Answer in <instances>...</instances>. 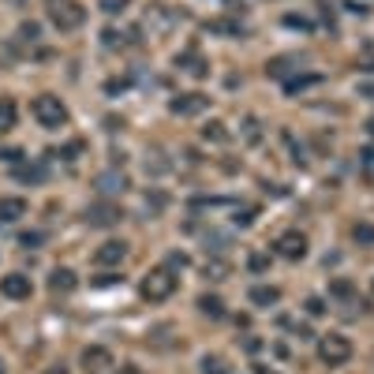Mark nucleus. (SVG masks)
I'll return each instance as SVG.
<instances>
[{
  "label": "nucleus",
  "instance_id": "25",
  "mask_svg": "<svg viewBox=\"0 0 374 374\" xmlns=\"http://www.w3.org/2000/svg\"><path fill=\"white\" fill-rule=\"evenodd\" d=\"M97 4H102V12H105V15H116V12H124L127 0H97Z\"/></svg>",
  "mask_w": 374,
  "mask_h": 374
},
{
  "label": "nucleus",
  "instance_id": "21",
  "mask_svg": "<svg viewBox=\"0 0 374 374\" xmlns=\"http://www.w3.org/2000/svg\"><path fill=\"white\" fill-rule=\"evenodd\" d=\"M97 187H102V191H124V187H127V180H124V176H116V172H109V176L97 180Z\"/></svg>",
  "mask_w": 374,
  "mask_h": 374
},
{
  "label": "nucleus",
  "instance_id": "13",
  "mask_svg": "<svg viewBox=\"0 0 374 374\" xmlns=\"http://www.w3.org/2000/svg\"><path fill=\"white\" fill-rule=\"evenodd\" d=\"M19 120V113H15V102L12 97H0V135H8Z\"/></svg>",
  "mask_w": 374,
  "mask_h": 374
},
{
  "label": "nucleus",
  "instance_id": "20",
  "mask_svg": "<svg viewBox=\"0 0 374 374\" xmlns=\"http://www.w3.org/2000/svg\"><path fill=\"white\" fill-rule=\"evenodd\" d=\"M315 83H322V75H299V79H288L285 90H288V94H296V90H307V86H315Z\"/></svg>",
  "mask_w": 374,
  "mask_h": 374
},
{
  "label": "nucleus",
  "instance_id": "19",
  "mask_svg": "<svg viewBox=\"0 0 374 374\" xmlns=\"http://www.w3.org/2000/svg\"><path fill=\"white\" fill-rule=\"evenodd\" d=\"M359 169H363V176L374 180V142L363 146V153H359Z\"/></svg>",
  "mask_w": 374,
  "mask_h": 374
},
{
  "label": "nucleus",
  "instance_id": "29",
  "mask_svg": "<svg viewBox=\"0 0 374 374\" xmlns=\"http://www.w3.org/2000/svg\"><path fill=\"white\" fill-rule=\"evenodd\" d=\"M0 158H4V161H12V165H15V161L23 158V150H4V153H0Z\"/></svg>",
  "mask_w": 374,
  "mask_h": 374
},
{
  "label": "nucleus",
  "instance_id": "9",
  "mask_svg": "<svg viewBox=\"0 0 374 374\" xmlns=\"http://www.w3.org/2000/svg\"><path fill=\"white\" fill-rule=\"evenodd\" d=\"M206 105H209V97H206V94H180L169 109H172L176 116H198Z\"/></svg>",
  "mask_w": 374,
  "mask_h": 374
},
{
  "label": "nucleus",
  "instance_id": "32",
  "mask_svg": "<svg viewBox=\"0 0 374 374\" xmlns=\"http://www.w3.org/2000/svg\"><path fill=\"white\" fill-rule=\"evenodd\" d=\"M120 374H139V367H124Z\"/></svg>",
  "mask_w": 374,
  "mask_h": 374
},
{
  "label": "nucleus",
  "instance_id": "28",
  "mask_svg": "<svg viewBox=\"0 0 374 374\" xmlns=\"http://www.w3.org/2000/svg\"><path fill=\"white\" fill-rule=\"evenodd\" d=\"M184 266H187V254L172 251V254H169V270H184Z\"/></svg>",
  "mask_w": 374,
  "mask_h": 374
},
{
  "label": "nucleus",
  "instance_id": "5",
  "mask_svg": "<svg viewBox=\"0 0 374 374\" xmlns=\"http://www.w3.org/2000/svg\"><path fill=\"white\" fill-rule=\"evenodd\" d=\"M273 251L288 262H299L307 254V236L303 232H281L277 240H273Z\"/></svg>",
  "mask_w": 374,
  "mask_h": 374
},
{
  "label": "nucleus",
  "instance_id": "4",
  "mask_svg": "<svg viewBox=\"0 0 374 374\" xmlns=\"http://www.w3.org/2000/svg\"><path fill=\"white\" fill-rule=\"evenodd\" d=\"M49 23L57 26V30H79V26L86 23V8L79 4V0H57V4L49 8Z\"/></svg>",
  "mask_w": 374,
  "mask_h": 374
},
{
  "label": "nucleus",
  "instance_id": "11",
  "mask_svg": "<svg viewBox=\"0 0 374 374\" xmlns=\"http://www.w3.org/2000/svg\"><path fill=\"white\" fill-rule=\"evenodd\" d=\"M75 285H79V281H75V273H71L68 266H57V270L49 273V288H53V292H60V296L75 292Z\"/></svg>",
  "mask_w": 374,
  "mask_h": 374
},
{
  "label": "nucleus",
  "instance_id": "6",
  "mask_svg": "<svg viewBox=\"0 0 374 374\" xmlns=\"http://www.w3.org/2000/svg\"><path fill=\"white\" fill-rule=\"evenodd\" d=\"M120 206L116 203H94L86 206V221L94 225V229H109V225H120Z\"/></svg>",
  "mask_w": 374,
  "mask_h": 374
},
{
  "label": "nucleus",
  "instance_id": "1",
  "mask_svg": "<svg viewBox=\"0 0 374 374\" xmlns=\"http://www.w3.org/2000/svg\"><path fill=\"white\" fill-rule=\"evenodd\" d=\"M30 113H34V120H38L41 127H49V131H57V127L68 124V105H64L60 97H53V94L34 97Z\"/></svg>",
  "mask_w": 374,
  "mask_h": 374
},
{
  "label": "nucleus",
  "instance_id": "15",
  "mask_svg": "<svg viewBox=\"0 0 374 374\" xmlns=\"http://www.w3.org/2000/svg\"><path fill=\"white\" fill-rule=\"evenodd\" d=\"M15 180H23V184H41L45 165H15Z\"/></svg>",
  "mask_w": 374,
  "mask_h": 374
},
{
  "label": "nucleus",
  "instance_id": "10",
  "mask_svg": "<svg viewBox=\"0 0 374 374\" xmlns=\"http://www.w3.org/2000/svg\"><path fill=\"white\" fill-rule=\"evenodd\" d=\"M83 367H86L90 374H97V371L113 367V352L102 348V344H94V348H83Z\"/></svg>",
  "mask_w": 374,
  "mask_h": 374
},
{
  "label": "nucleus",
  "instance_id": "26",
  "mask_svg": "<svg viewBox=\"0 0 374 374\" xmlns=\"http://www.w3.org/2000/svg\"><path fill=\"white\" fill-rule=\"evenodd\" d=\"M203 135H206V139H214V142H225V139H229V135L221 131V124H209V127H206Z\"/></svg>",
  "mask_w": 374,
  "mask_h": 374
},
{
  "label": "nucleus",
  "instance_id": "18",
  "mask_svg": "<svg viewBox=\"0 0 374 374\" xmlns=\"http://www.w3.org/2000/svg\"><path fill=\"white\" fill-rule=\"evenodd\" d=\"M198 307H203V315H209V318H225L221 296H203V299H198Z\"/></svg>",
  "mask_w": 374,
  "mask_h": 374
},
{
  "label": "nucleus",
  "instance_id": "24",
  "mask_svg": "<svg viewBox=\"0 0 374 374\" xmlns=\"http://www.w3.org/2000/svg\"><path fill=\"white\" fill-rule=\"evenodd\" d=\"M19 243H23V247H38V243H45V232H23Z\"/></svg>",
  "mask_w": 374,
  "mask_h": 374
},
{
  "label": "nucleus",
  "instance_id": "3",
  "mask_svg": "<svg viewBox=\"0 0 374 374\" xmlns=\"http://www.w3.org/2000/svg\"><path fill=\"white\" fill-rule=\"evenodd\" d=\"M318 359L330 363V367H344L352 359V341L344 333H326L318 337Z\"/></svg>",
  "mask_w": 374,
  "mask_h": 374
},
{
  "label": "nucleus",
  "instance_id": "17",
  "mask_svg": "<svg viewBox=\"0 0 374 374\" xmlns=\"http://www.w3.org/2000/svg\"><path fill=\"white\" fill-rule=\"evenodd\" d=\"M352 240L359 243V247H374V225H367V221H359L352 229Z\"/></svg>",
  "mask_w": 374,
  "mask_h": 374
},
{
  "label": "nucleus",
  "instance_id": "12",
  "mask_svg": "<svg viewBox=\"0 0 374 374\" xmlns=\"http://www.w3.org/2000/svg\"><path fill=\"white\" fill-rule=\"evenodd\" d=\"M26 214V203L23 198H0V229L12 221H19V217Z\"/></svg>",
  "mask_w": 374,
  "mask_h": 374
},
{
  "label": "nucleus",
  "instance_id": "8",
  "mask_svg": "<svg viewBox=\"0 0 374 374\" xmlns=\"http://www.w3.org/2000/svg\"><path fill=\"white\" fill-rule=\"evenodd\" d=\"M127 254V243L124 240H105L102 247L94 251V266H120Z\"/></svg>",
  "mask_w": 374,
  "mask_h": 374
},
{
  "label": "nucleus",
  "instance_id": "2",
  "mask_svg": "<svg viewBox=\"0 0 374 374\" xmlns=\"http://www.w3.org/2000/svg\"><path fill=\"white\" fill-rule=\"evenodd\" d=\"M172 292H176V273H172L169 266L150 270V273L142 277V296L150 299V303H165Z\"/></svg>",
  "mask_w": 374,
  "mask_h": 374
},
{
  "label": "nucleus",
  "instance_id": "31",
  "mask_svg": "<svg viewBox=\"0 0 374 374\" xmlns=\"http://www.w3.org/2000/svg\"><path fill=\"white\" fill-rule=\"evenodd\" d=\"M41 374H68L64 367H49V371H41Z\"/></svg>",
  "mask_w": 374,
  "mask_h": 374
},
{
  "label": "nucleus",
  "instance_id": "30",
  "mask_svg": "<svg viewBox=\"0 0 374 374\" xmlns=\"http://www.w3.org/2000/svg\"><path fill=\"white\" fill-rule=\"evenodd\" d=\"M359 97H371L374 102V83H359Z\"/></svg>",
  "mask_w": 374,
  "mask_h": 374
},
{
  "label": "nucleus",
  "instance_id": "14",
  "mask_svg": "<svg viewBox=\"0 0 374 374\" xmlns=\"http://www.w3.org/2000/svg\"><path fill=\"white\" fill-rule=\"evenodd\" d=\"M277 299H281V292L270 288V285H254V288H251V303H254V307H273Z\"/></svg>",
  "mask_w": 374,
  "mask_h": 374
},
{
  "label": "nucleus",
  "instance_id": "22",
  "mask_svg": "<svg viewBox=\"0 0 374 374\" xmlns=\"http://www.w3.org/2000/svg\"><path fill=\"white\" fill-rule=\"evenodd\" d=\"M330 296H337V299H352L355 288L348 285V281H333V285H330Z\"/></svg>",
  "mask_w": 374,
  "mask_h": 374
},
{
  "label": "nucleus",
  "instance_id": "7",
  "mask_svg": "<svg viewBox=\"0 0 374 374\" xmlns=\"http://www.w3.org/2000/svg\"><path fill=\"white\" fill-rule=\"evenodd\" d=\"M30 277L26 273H8V277H0V296H8V299H30Z\"/></svg>",
  "mask_w": 374,
  "mask_h": 374
},
{
  "label": "nucleus",
  "instance_id": "23",
  "mask_svg": "<svg viewBox=\"0 0 374 374\" xmlns=\"http://www.w3.org/2000/svg\"><path fill=\"white\" fill-rule=\"evenodd\" d=\"M225 273H229V266H225V262H206V277L225 281Z\"/></svg>",
  "mask_w": 374,
  "mask_h": 374
},
{
  "label": "nucleus",
  "instance_id": "16",
  "mask_svg": "<svg viewBox=\"0 0 374 374\" xmlns=\"http://www.w3.org/2000/svg\"><path fill=\"white\" fill-rule=\"evenodd\" d=\"M198 371H203V374H229V363H225L221 359V355H203V359H198Z\"/></svg>",
  "mask_w": 374,
  "mask_h": 374
},
{
  "label": "nucleus",
  "instance_id": "27",
  "mask_svg": "<svg viewBox=\"0 0 374 374\" xmlns=\"http://www.w3.org/2000/svg\"><path fill=\"white\" fill-rule=\"evenodd\" d=\"M307 315H326V303H322V296H311V299H307Z\"/></svg>",
  "mask_w": 374,
  "mask_h": 374
}]
</instances>
